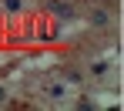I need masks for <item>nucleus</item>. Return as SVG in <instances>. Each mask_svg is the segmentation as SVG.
Masks as SVG:
<instances>
[{
    "mask_svg": "<svg viewBox=\"0 0 124 111\" xmlns=\"http://www.w3.org/2000/svg\"><path fill=\"white\" fill-rule=\"evenodd\" d=\"M20 0H3V10H10V14H20Z\"/></svg>",
    "mask_w": 124,
    "mask_h": 111,
    "instance_id": "nucleus-4",
    "label": "nucleus"
},
{
    "mask_svg": "<svg viewBox=\"0 0 124 111\" xmlns=\"http://www.w3.org/2000/svg\"><path fill=\"white\" fill-rule=\"evenodd\" d=\"M44 91H47L50 101H64V98H67V84H64V81H50Z\"/></svg>",
    "mask_w": 124,
    "mask_h": 111,
    "instance_id": "nucleus-2",
    "label": "nucleus"
},
{
    "mask_svg": "<svg viewBox=\"0 0 124 111\" xmlns=\"http://www.w3.org/2000/svg\"><path fill=\"white\" fill-rule=\"evenodd\" d=\"M7 98H10V94H7V88L0 84V104H7Z\"/></svg>",
    "mask_w": 124,
    "mask_h": 111,
    "instance_id": "nucleus-5",
    "label": "nucleus"
},
{
    "mask_svg": "<svg viewBox=\"0 0 124 111\" xmlns=\"http://www.w3.org/2000/svg\"><path fill=\"white\" fill-rule=\"evenodd\" d=\"M107 20H111V14H107L104 7H97V10L91 14V24H94V27H104V24H107Z\"/></svg>",
    "mask_w": 124,
    "mask_h": 111,
    "instance_id": "nucleus-3",
    "label": "nucleus"
},
{
    "mask_svg": "<svg viewBox=\"0 0 124 111\" xmlns=\"http://www.w3.org/2000/svg\"><path fill=\"white\" fill-rule=\"evenodd\" d=\"M47 7H50V14H54V17H64V20H70V17H74V7H70L67 0H50Z\"/></svg>",
    "mask_w": 124,
    "mask_h": 111,
    "instance_id": "nucleus-1",
    "label": "nucleus"
}]
</instances>
